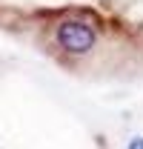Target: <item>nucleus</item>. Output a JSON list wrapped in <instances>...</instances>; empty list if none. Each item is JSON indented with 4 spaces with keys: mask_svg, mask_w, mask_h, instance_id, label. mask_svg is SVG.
I'll list each match as a JSON object with an SVG mask.
<instances>
[{
    "mask_svg": "<svg viewBox=\"0 0 143 149\" xmlns=\"http://www.w3.org/2000/svg\"><path fill=\"white\" fill-rule=\"evenodd\" d=\"M126 149H143V135H132L129 143H126Z\"/></svg>",
    "mask_w": 143,
    "mask_h": 149,
    "instance_id": "f03ea898",
    "label": "nucleus"
},
{
    "mask_svg": "<svg viewBox=\"0 0 143 149\" xmlns=\"http://www.w3.org/2000/svg\"><path fill=\"white\" fill-rule=\"evenodd\" d=\"M97 40H100V32H97V26L89 17H74V15H69V17H63L54 26V43L72 57L89 55L92 49L97 46Z\"/></svg>",
    "mask_w": 143,
    "mask_h": 149,
    "instance_id": "f257e3e1",
    "label": "nucleus"
}]
</instances>
